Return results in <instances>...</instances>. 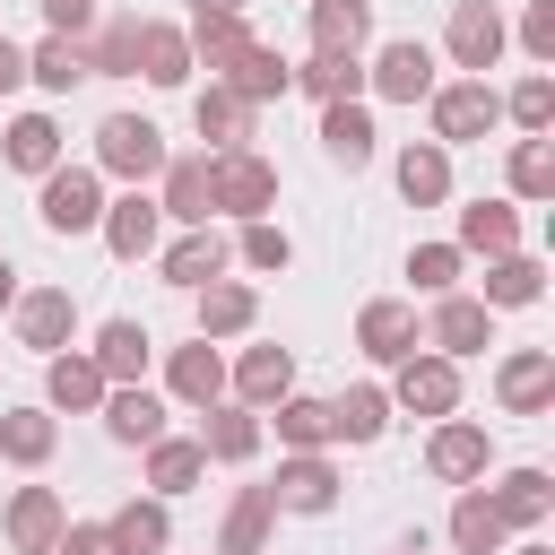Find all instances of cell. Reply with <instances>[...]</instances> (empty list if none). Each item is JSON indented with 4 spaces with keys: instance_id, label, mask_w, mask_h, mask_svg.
Listing matches in <instances>:
<instances>
[{
    "instance_id": "11a10c76",
    "label": "cell",
    "mask_w": 555,
    "mask_h": 555,
    "mask_svg": "<svg viewBox=\"0 0 555 555\" xmlns=\"http://www.w3.org/2000/svg\"><path fill=\"white\" fill-rule=\"evenodd\" d=\"M208 9H243V0H199V17H208Z\"/></svg>"
},
{
    "instance_id": "7bdbcfd3",
    "label": "cell",
    "mask_w": 555,
    "mask_h": 555,
    "mask_svg": "<svg viewBox=\"0 0 555 555\" xmlns=\"http://www.w3.org/2000/svg\"><path fill=\"white\" fill-rule=\"evenodd\" d=\"M199 321H208V330H243V321H251V295H243V286H208Z\"/></svg>"
},
{
    "instance_id": "44dd1931",
    "label": "cell",
    "mask_w": 555,
    "mask_h": 555,
    "mask_svg": "<svg viewBox=\"0 0 555 555\" xmlns=\"http://www.w3.org/2000/svg\"><path fill=\"white\" fill-rule=\"evenodd\" d=\"M399 399H408V408H425V416H442V408L460 399V382H451V364H408Z\"/></svg>"
},
{
    "instance_id": "f1b7e54d",
    "label": "cell",
    "mask_w": 555,
    "mask_h": 555,
    "mask_svg": "<svg viewBox=\"0 0 555 555\" xmlns=\"http://www.w3.org/2000/svg\"><path fill=\"white\" fill-rule=\"evenodd\" d=\"M243 43H251V35L234 26V9H208V17H199V52H208L217 69H234V52H243Z\"/></svg>"
},
{
    "instance_id": "8d00e7d4",
    "label": "cell",
    "mask_w": 555,
    "mask_h": 555,
    "mask_svg": "<svg viewBox=\"0 0 555 555\" xmlns=\"http://www.w3.org/2000/svg\"><path fill=\"white\" fill-rule=\"evenodd\" d=\"M278 434H286V442H321V434H330V408H321V399H286V408H278Z\"/></svg>"
},
{
    "instance_id": "7402d4cb",
    "label": "cell",
    "mask_w": 555,
    "mask_h": 555,
    "mask_svg": "<svg viewBox=\"0 0 555 555\" xmlns=\"http://www.w3.org/2000/svg\"><path fill=\"white\" fill-rule=\"evenodd\" d=\"M269 512H278V494H269V486H251V494L234 503V520H225V555H251V546H260V529H269Z\"/></svg>"
},
{
    "instance_id": "db71d44e",
    "label": "cell",
    "mask_w": 555,
    "mask_h": 555,
    "mask_svg": "<svg viewBox=\"0 0 555 555\" xmlns=\"http://www.w3.org/2000/svg\"><path fill=\"white\" fill-rule=\"evenodd\" d=\"M9 286H17V269H9V260H0V304H9Z\"/></svg>"
},
{
    "instance_id": "bcb514c9",
    "label": "cell",
    "mask_w": 555,
    "mask_h": 555,
    "mask_svg": "<svg viewBox=\"0 0 555 555\" xmlns=\"http://www.w3.org/2000/svg\"><path fill=\"white\" fill-rule=\"evenodd\" d=\"M451 269H460V251H442V243H425V251L408 260V278H416V286H451Z\"/></svg>"
},
{
    "instance_id": "ac0fdd59",
    "label": "cell",
    "mask_w": 555,
    "mask_h": 555,
    "mask_svg": "<svg viewBox=\"0 0 555 555\" xmlns=\"http://www.w3.org/2000/svg\"><path fill=\"white\" fill-rule=\"evenodd\" d=\"M451 538H460L468 555H494V546H503V512H494L486 494H468V503L451 512Z\"/></svg>"
},
{
    "instance_id": "d4e9b609",
    "label": "cell",
    "mask_w": 555,
    "mask_h": 555,
    "mask_svg": "<svg viewBox=\"0 0 555 555\" xmlns=\"http://www.w3.org/2000/svg\"><path fill=\"white\" fill-rule=\"evenodd\" d=\"M113 546H121V555H156V546H165V512H156V503H130V512L113 520Z\"/></svg>"
},
{
    "instance_id": "e575fe53",
    "label": "cell",
    "mask_w": 555,
    "mask_h": 555,
    "mask_svg": "<svg viewBox=\"0 0 555 555\" xmlns=\"http://www.w3.org/2000/svg\"><path fill=\"white\" fill-rule=\"evenodd\" d=\"M95 390H104V373H95V364H78V356H61V364H52V399H61V408H87Z\"/></svg>"
},
{
    "instance_id": "83f0119b",
    "label": "cell",
    "mask_w": 555,
    "mask_h": 555,
    "mask_svg": "<svg viewBox=\"0 0 555 555\" xmlns=\"http://www.w3.org/2000/svg\"><path fill=\"white\" fill-rule=\"evenodd\" d=\"M156 425H165V408H156L147 390H121V399H113V434H121V442H156Z\"/></svg>"
},
{
    "instance_id": "681fc988",
    "label": "cell",
    "mask_w": 555,
    "mask_h": 555,
    "mask_svg": "<svg viewBox=\"0 0 555 555\" xmlns=\"http://www.w3.org/2000/svg\"><path fill=\"white\" fill-rule=\"evenodd\" d=\"M520 35H529V52H555V0H538V9H529V26H520Z\"/></svg>"
},
{
    "instance_id": "4316f807",
    "label": "cell",
    "mask_w": 555,
    "mask_h": 555,
    "mask_svg": "<svg viewBox=\"0 0 555 555\" xmlns=\"http://www.w3.org/2000/svg\"><path fill=\"white\" fill-rule=\"evenodd\" d=\"M95 373H147V330L139 321H113L104 330V364Z\"/></svg>"
},
{
    "instance_id": "8992f818",
    "label": "cell",
    "mask_w": 555,
    "mask_h": 555,
    "mask_svg": "<svg viewBox=\"0 0 555 555\" xmlns=\"http://www.w3.org/2000/svg\"><path fill=\"white\" fill-rule=\"evenodd\" d=\"M9 538H17V546H26V555H43V546H52V538H61V503H52V494H43V486H26V494H17V503H9Z\"/></svg>"
},
{
    "instance_id": "484cf974",
    "label": "cell",
    "mask_w": 555,
    "mask_h": 555,
    "mask_svg": "<svg viewBox=\"0 0 555 555\" xmlns=\"http://www.w3.org/2000/svg\"><path fill=\"white\" fill-rule=\"evenodd\" d=\"M26 69H35V78H43V87H78V78H87V52H78V43H69V35H52V43H43V52H35V61H26Z\"/></svg>"
},
{
    "instance_id": "2e32d148",
    "label": "cell",
    "mask_w": 555,
    "mask_h": 555,
    "mask_svg": "<svg viewBox=\"0 0 555 555\" xmlns=\"http://www.w3.org/2000/svg\"><path fill=\"white\" fill-rule=\"evenodd\" d=\"M104 234H113V251H121V260H139V251L156 243V199H139V191H130V199L113 208V225H104Z\"/></svg>"
},
{
    "instance_id": "5b68a950",
    "label": "cell",
    "mask_w": 555,
    "mask_h": 555,
    "mask_svg": "<svg viewBox=\"0 0 555 555\" xmlns=\"http://www.w3.org/2000/svg\"><path fill=\"white\" fill-rule=\"evenodd\" d=\"M451 52H460L468 69H494V52H503V17H494L486 0H460V17H451Z\"/></svg>"
},
{
    "instance_id": "7c38bea8",
    "label": "cell",
    "mask_w": 555,
    "mask_h": 555,
    "mask_svg": "<svg viewBox=\"0 0 555 555\" xmlns=\"http://www.w3.org/2000/svg\"><path fill=\"white\" fill-rule=\"evenodd\" d=\"M217 269H225V243H217V234H191V243L165 251V278H173V286H208Z\"/></svg>"
},
{
    "instance_id": "277c9868",
    "label": "cell",
    "mask_w": 555,
    "mask_h": 555,
    "mask_svg": "<svg viewBox=\"0 0 555 555\" xmlns=\"http://www.w3.org/2000/svg\"><path fill=\"white\" fill-rule=\"evenodd\" d=\"M494 113H503V104H494V87H486V78H477V87L434 95V130H442V139H477V130H494Z\"/></svg>"
},
{
    "instance_id": "1f68e13d",
    "label": "cell",
    "mask_w": 555,
    "mask_h": 555,
    "mask_svg": "<svg viewBox=\"0 0 555 555\" xmlns=\"http://www.w3.org/2000/svg\"><path fill=\"white\" fill-rule=\"evenodd\" d=\"M217 382H225V373H217L208 347H182V356H173V390H182V399H217Z\"/></svg>"
},
{
    "instance_id": "9c48e42d",
    "label": "cell",
    "mask_w": 555,
    "mask_h": 555,
    "mask_svg": "<svg viewBox=\"0 0 555 555\" xmlns=\"http://www.w3.org/2000/svg\"><path fill=\"white\" fill-rule=\"evenodd\" d=\"M312 35H321V52H356L364 43V0H312Z\"/></svg>"
},
{
    "instance_id": "f907efd6",
    "label": "cell",
    "mask_w": 555,
    "mask_h": 555,
    "mask_svg": "<svg viewBox=\"0 0 555 555\" xmlns=\"http://www.w3.org/2000/svg\"><path fill=\"white\" fill-rule=\"evenodd\" d=\"M61 555H121V546H113V529H69Z\"/></svg>"
},
{
    "instance_id": "7dc6e473",
    "label": "cell",
    "mask_w": 555,
    "mask_h": 555,
    "mask_svg": "<svg viewBox=\"0 0 555 555\" xmlns=\"http://www.w3.org/2000/svg\"><path fill=\"white\" fill-rule=\"evenodd\" d=\"M208 451H217V460H243V451H251V416H217V425H208Z\"/></svg>"
},
{
    "instance_id": "d6a6232c",
    "label": "cell",
    "mask_w": 555,
    "mask_h": 555,
    "mask_svg": "<svg viewBox=\"0 0 555 555\" xmlns=\"http://www.w3.org/2000/svg\"><path fill=\"white\" fill-rule=\"evenodd\" d=\"M546 382H555V373H546V356H512V364H503V399H512V408H538V399H546Z\"/></svg>"
},
{
    "instance_id": "f546056e",
    "label": "cell",
    "mask_w": 555,
    "mask_h": 555,
    "mask_svg": "<svg viewBox=\"0 0 555 555\" xmlns=\"http://www.w3.org/2000/svg\"><path fill=\"white\" fill-rule=\"evenodd\" d=\"M295 78H304V87H312V95H321V104H338V95H347V87H356V61H338V52H312V61H304V69H295Z\"/></svg>"
},
{
    "instance_id": "c3c4849f",
    "label": "cell",
    "mask_w": 555,
    "mask_h": 555,
    "mask_svg": "<svg viewBox=\"0 0 555 555\" xmlns=\"http://www.w3.org/2000/svg\"><path fill=\"white\" fill-rule=\"evenodd\" d=\"M512 113H520L529 130H546V113H555V87H546V78H529V87L512 95Z\"/></svg>"
},
{
    "instance_id": "4fadbf2b",
    "label": "cell",
    "mask_w": 555,
    "mask_h": 555,
    "mask_svg": "<svg viewBox=\"0 0 555 555\" xmlns=\"http://www.w3.org/2000/svg\"><path fill=\"white\" fill-rule=\"evenodd\" d=\"M286 78H295V69H286L278 52H260V43H243V52H234V95H243V104H251V95H278Z\"/></svg>"
},
{
    "instance_id": "f35d334b",
    "label": "cell",
    "mask_w": 555,
    "mask_h": 555,
    "mask_svg": "<svg viewBox=\"0 0 555 555\" xmlns=\"http://www.w3.org/2000/svg\"><path fill=\"white\" fill-rule=\"evenodd\" d=\"M199 460H208L199 442H156V486H165V494H173V486H191V477H199Z\"/></svg>"
},
{
    "instance_id": "ba28073f",
    "label": "cell",
    "mask_w": 555,
    "mask_h": 555,
    "mask_svg": "<svg viewBox=\"0 0 555 555\" xmlns=\"http://www.w3.org/2000/svg\"><path fill=\"white\" fill-rule=\"evenodd\" d=\"M286 512H330V494H338V477L321 468V460H295V468H278V486H269Z\"/></svg>"
},
{
    "instance_id": "74e56055",
    "label": "cell",
    "mask_w": 555,
    "mask_h": 555,
    "mask_svg": "<svg viewBox=\"0 0 555 555\" xmlns=\"http://www.w3.org/2000/svg\"><path fill=\"white\" fill-rule=\"evenodd\" d=\"M0 442H9V451H17V460H43V451H52V425H43V416H35V408H17V416H9V425H0Z\"/></svg>"
},
{
    "instance_id": "5bb4252c",
    "label": "cell",
    "mask_w": 555,
    "mask_h": 555,
    "mask_svg": "<svg viewBox=\"0 0 555 555\" xmlns=\"http://www.w3.org/2000/svg\"><path fill=\"white\" fill-rule=\"evenodd\" d=\"M321 139H330V156H338V165H364V156H373V121H364L356 104H330Z\"/></svg>"
},
{
    "instance_id": "d590c367",
    "label": "cell",
    "mask_w": 555,
    "mask_h": 555,
    "mask_svg": "<svg viewBox=\"0 0 555 555\" xmlns=\"http://www.w3.org/2000/svg\"><path fill=\"white\" fill-rule=\"evenodd\" d=\"M460 234H468L477 251H512V208H494V199H486V208H468V225H460Z\"/></svg>"
},
{
    "instance_id": "3957f363",
    "label": "cell",
    "mask_w": 555,
    "mask_h": 555,
    "mask_svg": "<svg viewBox=\"0 0 555 555\" xmlns=\"http://www.w3.org/2000/svg\"><path fill=\"white\" fill-rule=\"evenodd\" d=\"M104 208H95V173H52L43 182V225L52 234H87Z\"/></svg>"
},
{
    "instance_id": "ee69618b",
    "label": "cell",
    "mask_w": 555,
    "mask_h": 555,
    "mask_svg": "<svg viewBox=\"0 0 555 555\" xmlns=\"http://www.w3.org/2000/svg\"><path fill=\"white\" fill-rule=\"evenodd\" d=\"M243 113H251L243 95H199V130H208V139H234V130H243Z\"/></svg>"
},
{
    "instance_id": "d6986e66",
    "label": "cell",
    "mask_w": 555,
    "mask_h": 555,
    "mask_svg": "<svg viewBox=\"0 0 555 555\" xmlns=\"http://www.w3.org/2000/svg\"><path fill=\"white\" fill-rule=\"evenodd\" d=\"M399 191H408V199H442V191H451L442 147H408V156H399Z\"/></svg>"
},
{
    "instance_id": "b9f144b4",
    "label": "cell",
    "mask_w": 555,
    "mask_h": 555,
    "mask_svg": "<svg viewBox=\"0 0 555 555\" xmlns=\"http://www.w3.org/2000/svg\"><path fill=\"white\" fill-rule=\"evenodd\" d=\"M486 295H494V304H529V295H538V260H503V269L486 278Z\"/></svg>"
},
{
    "instance_id": "ffe728a7",
    "label": "cell",
    "mask_w": 555,
    "mask_h": 555,
    "mask_svg": "<svg viewBox=\"0 0 555 555\" xmlns=\"http://www.w3.org/2000/svg\"><path fill=\"white\" fill-rule=\"evenodd\" d=\"M17 321H26V347H61V338H69V295H61V286H52V295H26Z\"/></svg>"
},
{
    "instance_id": "f5cc1de1",
    "label": "cell",
    "mask_w": 555,
    "mask_h": 555,
    "mask_svg": "<svg viewBox=\"0 0 555 555\" xmlns=\"http://www.w3.org/2000/svg\"><path fill=\"white\" fill-rule=\"evenodd\" d=\"M52 9V26H87V0H43Z\"/></svg>"
},
{
    "instance_id": "603a6c76",
    "label": "cell",
    "mask_w": 555,
    "mask_h": 555,
    "mask_svg": "<svg viewBox=\"0 0 555 555\" xmlns=\"http://www.w3.org/2000/svg\"><path fill=\"white\" fill-rule=\"evenodd\" d=\"M408 312L399 304H364V356H408Z\"/></svg>"
},
{
    "instance_id": "9a60e30c",
    "label": "cell",
    "mask_w": 555,
    "mask_h": 555,
    "mask_svg": "<svg viewBox=\"0 0 555 555\" xmlns=\"http://www.w3.org/2000/svg\"><path fill=\"white\" fill-rule=\"evenodd\" d=\"M52 156H61V130H52L43 113H26V121L9 130V165H26V173H52Z\"/></svg>"
},
{
    "instance_id": "ab89813d",
    "label": "cell",
    "mask_w": 555,
    "mask_h": 555,
    "mask_svg": "<svg viewBox=\"0 0 555 555\" xmlns=\"http://www.w3.org/2000/svg\"><path fill=\"white\" fill-rule=\"evenodd\" d=\"M494 512H503V520H538V512H546V477H538V468H520V477L503 486V503H494Z\"/></svg>"
},
{
    "instance_id": "52a82bcc",
    "label": "cell",
    "mask_w": 555,
    "mask_h": 555,
    "mask_svg": "<svg viewBox=\"0 0 555 555\" xmlns=\"http://www.w3.org/2000/svg\"><path fill=\"white\" fill-rule=\"evenodd\" d=\"M425 87H434V52H425V43H390V52H382V95L416 104Z\"/></svg>"
},
{
    "instance_id": "6da1fadb",
    "label": "cell",
    "mask_w": 555,
    "mask_h": 555,
    "mask_svg": "<svg viewBox=\"0 0 555 555\" xmlns=\"http://www.w3.org/2000/svg\"><path fill=\"white\" fill-rule=\"evenodd\" d=\"M95 139H104V165H113V173H156V165H165V139H156V121H139V113H113Z\"/></svg>"
},
{
    "instance_id": "f6af8a7d",
    "label": "cell",
    "mask_w": 555,
    "mask_h": 555,
    "mask_svg": "<svg viewBox=\"0 0 555 555\" xmlns=\"http://www.w3.org/2000/svg\"><path fill=\"white\" fill-rule=\"evenodd\" d=\"M243 260H251V269H286V234H278V225H251V234H243Z\"/></svg>"
},
{
    "instance_id": "4dcf8cb0",
    "label": "cell",
    "mask_w": 555,
    "mask_h": 555,
    "mask_svg": "<svg viewBox=\"0 0 555 555\" xmlns=\"http://www.w3.org/2000/svg\"><path fill=\"white\" fill-rule=\"evenodd\" d=\"M434 338H442L451 356H468V347H486V312H477V304H442V321H434Z\"/></svg>"
},
{
    "instance_id": "60d3db41",
    "label": "cell",
    "mask_w": 555,
    "mask_h": 555,
    "mask_svg": "<svg viewBox=\"0 0 555 555\" xmlns=\"http://www.w3.org/2000/svg\"><path fill=\"white\" fill-rule=\"evenodd\" d=\"M512 182H520V191H529V199H546V191H555V156H546V147H538V139H529V147H520V156H512Z\"/></svg>"
},
{
    "instance_id": "8fae6325",
    "label": "cell",
    "mask_w": 555,
    "mask_h": 555,
    "mask_svg": "<svg viewBox=\"0 0 555 555\" xmlns=\"http://www.w3.org/2000/svg\"><path fill=\"white\" fill-rule=\"evenodd\" d=\"M165 208H173V217H191V225H208V208H217V199H208V165H199V156H182V165L165 173Z\"/></svg>"
},
{
    "instance_id": "816d5d0a",
    "label": "cell",
    "mask_w": 555,
    "mask_h": 555,
    "mask_svg": "<svg viewBox=\"0 0 555 555\" xmlns=\"http://www.w3.org/2000/svg\"><path fill=\"white\" fill-rule=\"evenodd\" d=\"M17 78H26V52H17V43H0V95H9Z\"/></svg>"
},
{
    "instance_id": "cb8c5ba5",
    "label": "cell",
    "mask_w": 555,
    "mask_h": 555,
    "mask_svg": "<svg viewBox=\"0 0 555 555\" xmlns=\"http://www.w3.org/2000/svg\"><path fill=\"white\" fill-rule=\"evenodd\" d=\"M330 434H347V442H373V434H382V390H347V399L330 408Z\"/></svg>"
},
{
    "instance_id": "7a4b0ae2",
    "label": "cell",
    "mask_w": 555,
    "mask_h": 555,
    "mask_svg": "<svg viewBox=\"0 0 555 555\" xmlns=\"http://www.w3.org/2000/svg\"><path fill=\"white\" fill-rule=\"evenodd\" d=\"M269 191H278V173H269L260 156H225V165H208V199H217V208H269Z\"/></svg>"
},
{
    "instance_id": "e0dca14e",
    "label": "cell",
    "mask_w": 555,
    "mask_h": 555,
    "mask_svg": "<svg viewBox=\"0 0 555 555\" xmlns=\"http://www.w3.org/2000/svg\"><path fill=\"white\" fill-rule=\"evenodd\" d=\"M434 468H442V477H477V468H486V434H477V425H442V434H434Z\"/></svg>"
},
{
    "instance_id": "836d02e7",
    "label": "cell",
    "mask_w": 555,
    "mask_h": 555,
    "mask_svg": "<svg viewBox=\"0 0 555 555\" xmlns=\"http://www.w3.org/2000/svg\"><path fill=\"white\" fill-rule=\"evenodd\" d=\"M243 390H251V399H278V390H286V347H251V356H243Z\"/></svg>"
},
{
    "instance_id": "30bf717a",
    "label": "cell",
    "mask_w": 555,
    "mask_h": 555,
    "mask_svg": "<svg viewBox=\"0 0 555 555\" xmlns=\"http://www.w3.org/2000/svg\"><path fill=\"white\" fill-rule=\"evenodd\" d=\"M130 61H147V78L173 87L182 78V35L173 26H130Z\"/></svg>"
}]
</instances>
